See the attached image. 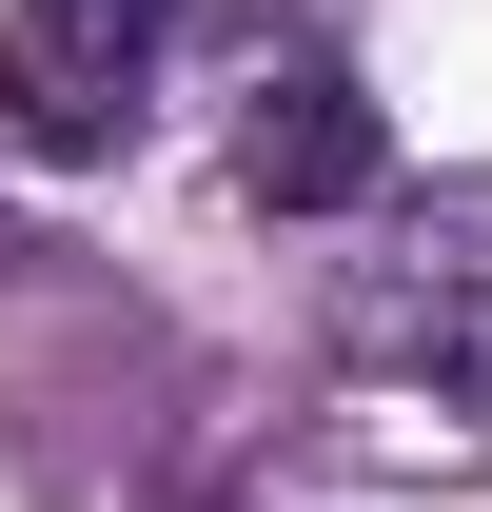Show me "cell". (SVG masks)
Segmentation results:
<instances>
[{"label": "cell", "mask_w": 492, "mask_h": 512, "mask_svg": "<svg viewBox=\"0 0 492 512\" xmlns=\"http://www.w3.org/2000/svg\"><path fill=\"white\" fill-rule=\"evenodd\" d=\"M237 178L276 197V217H355V197H374V99L335 60H276L256 119H237Z\"/></svg>", "instance_id": "6da1fadb"}, {"label": "cell", "mask_w": 492, "mask_h": 512, "mask_svg": "<svg viewBox=\"0 0 492 512\" xmlns=\"http://www.w3.org/2000/svg\"><path fill=\"white\" fill-rule=\"evenodd\" d=\"M158 20H178V0H20V40H0L20 119H40V138H99V119H138L119 79L158 60Z\"/></svg>", "instance_id": "7a4b0ae2"}, {"label": "cell", "mask_w": 492, "mask_h": 512, "mask_svg": "<svg viewBox=\"0 0 492 512\" xmlns=\"http://www.w3.org/2000/svg\"><path fill=\"white\" fill-rule=\"evenodd\" d=\"M355 355L374 375H433L453 414H492V256H414L355 296Z\"/></svg>", "instance_id": "3957f363"}]
</instances>
